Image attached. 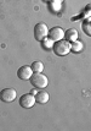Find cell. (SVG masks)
<instances>
[{
  "label": "cell",
  "mask_w": 91,
  "mask_h": 131,
  "mask_svg": "<svg viewBox=\"0 0 91 131\" xmlns=\"http://www.w3.org/2000/svg\"><path fill=\"white\" fill-rule=\"evenodd\" d=\"M83 31L87 36H91V18H87L85 22L83 23Z\"/></svg>",
  "instance_id": "obj_13"
},
{
  "label": "cell",
  "mask_w": 91,
  "mask_h": 131,
  "mask_svg": "<svg viewBox=\"0 0 91 131\" xmlns=\"http://www.w3.org/2000/svg\"><path fill=\"white\" fill-rule=\"evenodd\" d=\"M53 44H55V42L52 39H50L49 37H46V38H44V39L41 40V47H43L45 50L52 49V48H53Z\"/></svg>",
  "instance_id": "obj_11"
},
{
  "label": "cell",
  "mask_w": 91,
  "mask_h": 131,
  "mask_svg": "<svg viewBox=\"0 0 91 131\" xmlns=\"http://www.w3.org/2000/svg\"><path fill=\"white\" fill-rule=\"evenodd\" d=\"M52 50L58 57H64V55H67L68 53L72 51V43L68 42L67 39H61L58 42H55Z\"/></svg>",
  "instance_id": "obj_1"
},
{
  "label": "cell",
  "mask_w": 91,
  "mask_h": 131,
  "mask_svg": "<svg viewBox=\"0 0 91 131\" xmlns=\"http://www.w3.org/2000/svg\"><path fill=\"white\" fill-rule=\"evenodd\" d=\"M61 3H62V1H60V0H51V3H50V9H51L53 12L58 11V10L61 9Z\"/></svg>",
  "instance_id": "obj_14"
},
{
  "label": "cell",
  "mask_w": 91,
  "mask_h": 131,
  "mask_svg": "<svg viewBox=\"0 0 91 131\" xmlns=\"http://www.w3.org/2000/svg\"><path fill=\"white\" fill-rule=\"evenodd\" d=\"M30 83L33 85V87L39 88V90H44L49 85V79L45 75H43V72H34L30 77Z\"/></svg>",
  "instance_id": "obj_2"
},
{
  "label": "cell",
  "mask_w": 91,
  "mask_h": 131,
  "mask_svg": "<svg viewBox=\"0 0 91 131\" xmlns=\"http://www.w3.org/2000/svg\"><path fill=\"white\" fill-rule=\"evenodd\" d=\"M49 36V27H47V25L46 23H37L34 27V38L37 40H39V42H41V40L44 39V38H46Z\"/></svg>",
  "instance_id": "obj_3"
},
{
  "label": "cell",
  "mask_w": 91,
  "mask_h": 131,
  "mask_svg": "<svg viewBox=\"0 0 91 131\" xmlns=\"http://www.w3.org/2000/svg\"><path fill=\"white\" fill-rule=\"evenodd\" d=\"M35 96L34 94H32V93H26V94H23L21 96L20 98V105L24 109H30L33 108V105L35 104Z\"/></svg>",
  "instance_id": "obj_5"
},
{
  "label": "cell",
  "mask_w": 91,
  "mask_h": 131,
  "mask_svg": "<svg viewBox=\"0 0 91 131\" xmlns=\"http://www.w3.org/2000/svg\"><path fill=\"white\" fill-rule=\"evenodd\" d=\"M60 1H63V0H60Z\"/></svg>",
  "instance_id": "obj_16"
},
{
  "label": "cell",
  "mask_w": 91,
  "mask_h": 131,
  "mask_svg": "<svg viewBox=\"0 0 91 131\" xmlns=\"http://www.w3.org/2000/svg\"><path fill=\"white\" fill-rule=\"evenodd\" d=\"M35 93H37V90H33V91H32V94H34L35 96Z\"/></svg>",
  "instance_id": "obj_15"
},
{
  "label": "cell",
  "mask_w": 91,
  "mask_h": 131,
  "mask_svg": "<svg viewBox=\"0 0 91 131\" xmlns=\"http://www.w3.org/2000/svg\"><path fill=\"white\" fill-rule=\"evenodd\" d=\"M50 39H52L53 42H58L61 39H64V29L62 27H58L55 26L51 29H49V36H47Z\"/></svg>",
  "instance_id": "obj_6"
},
{
  "label": "cell",
  "mask_w": 91,
  "mask_h": 131,
  "mask_svg": "<svg viewBox=\"0 0 91 131\" xmlns=\"http://www.w3.org/2000/svg\"><path fill=\"white\" fill-rule=\"evenodd\" d=\"M17 98V91L15 88H4L0 91V101L5 103H11Z\"/></svg>",
  "instance_id": "obj_4"
},
{
  "label": "cell",
  "mask_w": 91,
  "mask_h": 131,
  "mask_svg": "<svg viewBox=\"0 0 91 131\" xmlns=\"http://www.w3.org/2000/svg\"><path fill=\"white\" fill-rule=\"evenodd\" d=\"M30 68L33 70V72H43L44 71V64L39 61V60H37L30 65Z\"/></svg>",
  "instance_id": "obj_12"
},
{
  "label": "cell",
  "mask_w": 91,
  "mask_h": 131,
  "mask_svg": "<svg viewBox=\"0 0 91 131\" xmlns=\"http://www.w3.org/2000/svg\"><path fill=\"white\" fill-rule=\"evenodd\" d=\"M78 37H79V33H78L77 29H74V28H69L64 32V38L68 40V42H70V43L75 42V40L78 39Z\"/></svg>",
  "instance_id": "obj_9"
},
{
  "label": "cell",
  "mask_w": 91,
  "mask_h": 131,
  "mask_svg": "<svg viewBox=\"0 0 91 131\" xmlns=\"http://www.w3.org/2000/svg\"><path fill=\"white\" fill-rule=\"evenodd\" d=\"M33 74H34V72H33L32 68L28 66V65H23V66H21V68L17 70V77L23 81L30 80V77H32Z\"/></svg>",
  "instance_id": "obj_7"
},
{
  "label": "cell",
  "mask_w": 91,
  "mask_h": 131,
  "mask_svg": "<svg viewBox=\"0 0 91 131\" xmlns=\"http://www.w3.org/2000/svg\"><path fill=\"white\" fill-rule=\"evenodd\" d=\"M83 49H84V43H83L81 40L77 39L75 42L72 43V51H73V53H80Z\"/></svg>",
  "instance_id": "obj_10"
},
{
  "label": "cell",
  "mask_w": 91,
  "mask_h": 131,
  "mask_svg": "<svg viewBox=\"0 0 91 131\" xmlns=\"http://www.w3.org/2000/svg\"><path fill=\"white\" fill-rule=\"evenodd\" d=\"M49 99H50V96H49V93L45 91V90H39V91H37L35 93V101L40 104H45V103L49 102Z\"/></svg>",
  "instance_id": "obj_8"
}]
</instances>
